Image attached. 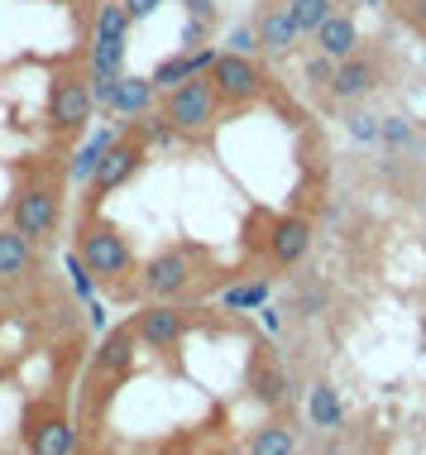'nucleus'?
Segmentation results:
<instances>
[{
  "mask_svg": "<svg viewBox=\"0 0 426 455\" xmlns=\"http://www.w3.org/2000/svg\"><path fill=\"white\" fill-rule=\"evenodd\" d=\"M77 254H82V264H87L101 283H111V288H120V283L135 274V244H130L125 230H120L115 220H106L101 212L82 216Z\"/></svg>",
  "mask_w": 426,
  "mask_h": 455,
  "instance_id": "f257e3e1",
  "label": "nucleus"
},
{
  "mask_svg": "<svg viewBox=\"0 0 426 455\" xmlns=\"http://www.w3.org/2000/svg\"><path fill=\"white\" fill-rule=\"evenodd\" d=\"M158 116L173 125V134H206L216 125V116H221V96H216V87H211V77H192V82H178V87H168V101H163V110Z\"/></svg>",
  "mask_w": 426,
  "mask_h": 455,
  "instance_id": "f03ea898",
  "label": "nucleus"
},
{
  "mask_svg": "<svg viewBox=\"0 0 426 455\" xmlns=\"http://www.w3.org/2000/svg\"><path fill=\"white\" fill-rule=\"evenodd\" d=\"M58 216H63V188L53 178L20 182L15 202H10V226H20V235H29L34 244L48 240L58 230Z\"/></svg>",
  "mask_w": 426,
  "mask_h": 455,
  "instance_id": "7ed1b4c3",
  "label": "nucleus"
},
{
  "mask_svg": "<svg viewBox=\"0 0 426 455\" xmlns=\"http://www.w3.org/2000/svg\"><path fill=\"white\" fill-rule=\"evenodd\" d=\"M144 154H149V144H139L135 134H115V144L106 149V158L96 164V173H91V182H87V188H91V192H87V216L101 212L106 196L120 192L130 178L139 173V168H144Z\"/></svg>",
  "mask_w": 426,
  "mask_h": 455,
  "instance_id": "20e7f679",
  "label": "nucleus"
},
{
  "mask_svg": "<svg viewBox=\"0 0 426 455\" xmlns=\"http://www.w3.org/2000/svg\"><path fill=\"white\" fill-rule=\"evenodd\" d=\"M211 87H216V96H221V106H235V110H245V106H254L264 92H269V82H264V68L254 63L249 53H216V63H211Z\"/></svg>",
  "mask_w": 426,
  "mask_h": 455,
  "instance_id": "39448f33",
  "label": "nucleus"
},
{
  "mask_svg": "<svg viewBox=\"0 0 426 455\" xmlns=\"http://www.w3.org/2000/svg\"><path fill=\"white\" fill-rule=\"evenodd\" d=\"M91 110H96L91 82L82 72H63L53 82V92H48V125H53V134H87Z\"/></svg>",
  "mask_w": 426,
  "mask_h": 455,
  "instance_id": "423d86ee",
  "label": "nucleus"
},
{
  "mask_svg": "<svg viewBox=\"0 0 426 455\" xmlns=\"http://www.w3.org/2000/svg\"><path fill=\"white\" fill-rule=\"evenodd\" d=\"M192 274H197V254L187 244H168L144 264V292H149V302H168L192 288Z\"/></svg>",
  "mask_w": 426,
  "mask_h": 455,
  "instance_id": "0eeeda50",
  "label": "nucleus"
},
{
  "mask_svg": "<svg viewBox=\"0 0 426 455\" xmlns=\"http://www.w3.org/2000/svg\"><path fill=\"white\" fill-rule=\"evenodd\" d=\"M77 436H72V417L58 403H34L24 417V451L29 455H72Z\"/></svg>",
  "mask_w": 426,
  "mask_h": 455,
  "instance_id": "6e6552de",
  "label": "nucleus"
},
{
  "mask_svg": "<svg viewBox=\"0 0 426 455\" xmlns=\"http://www.w3.org/2000/svg\"><path fill=\"white\" fill-rule=\"evenodd\" d=\"M135 336H139V346L144 350H173L182 336H187V326H192V316H187V307H173V302H149L144 312L135 316Z\"/></svg>",
  "mask_w": 426,
  "mask_h": 455,
  "instance_id": "1a4fd4ad",
  "label": "nucleus"
},
{
  "mask_svg": "<svg viewBox=\"0 0 426 455\" xmlns=\"http://www.w3.org/2000/svg\"><path fill=\"white\" fill-rule=\"evenodd\" d=\"M312 250V220L307 216H269V235H264V259L273 268L302 264Z\"/></svg>",
  "mask_w": 426,
  "mask_h": 455,
  "instance_id": "9d476101",
  "label": "nucleus"
},
{
  "mask_svg": "<svg viewBox=\"0 0 426 455\" xmlns=\"http://www.w3.org/2000/svg\"><path fill=\"white\" fill-rule=\"evenodd\" d=\"M383 87V63L374 53H350V58H340L335 63V72H331V92L335 101H364V96H374Z\"/></svg>",
  "mask_w": 426,
  "mask_h": 455,
  "instance_id": "9b49d317",
  "label": "nucleus"
},
{
  "mask_svg": "<svg viewBox=\"0 0 426 455\" xmlns=\"http://www.w3.org/2000/svg\"><path fill=\"white\" fill-rule=\"evenodd\" d=\"M245 388L254 393V403H264V408H288L292 398V384H288V369L278 360L273 350H259L245 369Z\"/></svg>",
  "mask_w": 426,
  "mask_h": 455,
  "instance_id": "f8f14e48",
  "label": "nucleus"
},
{
  "mask_svg": "<svg viewBox=\"0 0 426 455\" xmlns=\"http://www.w3.org/2000/svg\"><path fill=\"white\" fill-rule=\"evenodd\" d=\"M254 34H259L264 53H292L297 48V24H292V5L288 0H264L259 15H254Z\"/></svg>",
  "mask_w": 426,
  "mask_h": 455,
  "instance_id": "ddd939ff",
  "label": "nucleus"
},
{
  "mask_svg": "<svg viewBox=\"0 0 426 455\" xmlns=\"http://www.w3.org/2000/svg\"><path fill=\"white\" fill-rule=\"evenodd\" d=\"M211 63H216V48H182V53H168L163 63L149 72V82H154V92H168V87H178V82H192V77H201V72H211Z\"/></svg>",
  "mask_w": 426,
  "mask_h": 455,
  "instance_id": "4468645a",
  "label": "nucleus"
},
{
  "mask_svg": "<svg viewBox=\"0 0 426 455\" xmlns=\"http://www.w3.org/2000/svg\"><path fill=\"white\" fill-rule=\"evenodd\" d=\"M312 39H316V53H326V58H335V63H340V58H350L359 48V24H355L350 10H331Z\"/></svg>",
  "mask_w": 426,
  "mask_h": 455,
  "instance_id": "2eb2a0df",
  "label": "nucleus"
},
{
  "mask_svg": "<svg viewBox=\"0 0 426 455\" xmlns=\"http://www.w3.org/2000/svg\"><path fill=\"white\" fill-rule=\"evenodd\" d=\"M135 350H139V336H135V326H115V331H106V340H101V350H96V360H91V374H125L130 360H135Z\"/></svg>",
  "mask_w": 426,
  "mask_h": 455,
  "instance_id": "dca6fc26",
  "label": "nucleus"
},
{
  "mask_svg": "<svg viewBox=\"0 0 426 455\" xmlns=\"http://www.w3.org/2000/svg\"><path fill=\"white\" fill-rule=\"evenodd\" d=\"M34 264V240L20 235V226H0V288L20 283Z\"/></svg>",
  "mask_w": 426,
  "mask_h": 455,
  "instance_id": "f3484780",
  "label": "nucleus"
},
{
  "mask_svg": "<svg viewBox=\"0 0 426 455\" xmlns=\"http://www.w3.org/2000/svg\"><path fill=\"white\" fill-rule=\"evenodd\" d=\"M149 106H154V82L149 77H120L115 82V96H111V116L115 120H135V116H149Z\"/></svg>",
  "mask_w": 426,
  "mask_h": 455,
  "instance_id": "a211bd4d",
  "label": "nucleus"
},
{
  "mask_svg": "<svg viewBox=\"0 0 426 455\" xmlns=\"http://www.w3.org/2000/svg\"><path fill=\"white\" fill-rule=\"evenodd\" d=\"M115 134H120V130H91L87 140H82V149L67 158V178H72V182H91L96 164H101V158H106V149L115 144Z\"/></svg>",
  "mask_w": 426,
  "mask_h": 455,
  "instance_id": "6ab92c4d",
  "label": "nucleus"
},
{
  "mask_svg": "<svg viewBox=\"0 0 426 455\" xmlns=\"http://www.w3.org/2000/svg\"><path fill=\"white\" fill-rule=\"evenodd\" d=\"M307 417H312L316 432H340V427H345V408H340V398H335L331 384H312V393H307Z\"/></svg>",
  "mask_w": 426,
  "mask_h": 455,
  "instance_id": "aec40b11",
  "label": "nucleus"
},
{
  "mask_svg": "<svg viewBox=\"0 0 426 455\" xmlns=\"http://www.w3.org/2000/svg\"><path fill=\"white\" fill-rule=\"evenodd\" d=\"M245 455H297V436H292V427H283V422H264L259 432L249 436Z\"/></svg>",
  "mask_w": 426,
  "mask_h": 455,
  "instance_id": "412c9836",
  "label": "nucleus"
},
{
  "mask_svg": "<svg viewBox=\"0 0 426 455\" xmlns=\"http://www.w3.org/2000/svg\"><path fill=\"white\" fill-rule=\"evenodd\" d=\"M269 292H273L269 278H249V283H235V288H225L221 307H225V312H254V307H269Z\"/></svg>",
  "mask_w": 426,
  "mask_h": 455,
  "instance_id": "4be33fe9",
  "label": "nucleus"
},
{
  "mask_svg": "<svg viewBox=\"0 0 426 455\" xmlns=\"http://www.w3.org/2000/svg\"><path fill=\"white\" fill-rule=\"evenodd\" d=\"M326 302H331V288H326L321 278H302L297 288H292V312L297 316H321Z\"/></svg>",
  "mask_w": 426,
  "mask_h": 455,
  "instance_id": "5701e85b",
  "label": "nucleus"
},
{
  "mask_svg": "<svg viewBox=\"0 0 426 455\" xmlns=\"http://www.w3.org/2000/svg\"><path fill=\"white\" fill-rule=\"evenodd\" d=\"M292 5V24H297V34L307 39V34L321 29V20L335 10V0H288Z\"/></svg>",
  "mask_w": 426,
  "mask_h": 455,
  "instance_id": "b1692460",
  "label": "nucleus"
},
{
  "mask_svg": "<svg viewBox=\"0 0 426 455\" xmlns=\"http://www.w3.org/2000/svg\"><path fill=\"white\" fill-rule=\"evenodd\" d=\"M379 144H383L388 154H403V149L417 144V130L407 125V116H383L379 120Z\"/></svg>",
  "mask_w": 426,
  "mask_h": 455,
  "instance_id": "393cba45",
  "label": "nucleus"
},
{
  "mask_svg": "<svg viewBox=\"0 0 426 455\" xmlns=\"http://www.w3.org/2000/svg\"><path fill=\"white\" fill-rule=\"evenodd\" d=\"M379 120H383V116H369V110H350V120H345L350 140L374 144V140H379Z\"/></svg>",
  "mask_w": 426,
  "mask_h": 455,
  "instance_id": "a878e982",
  "label": "nucleus"
},
{
  "mask_svg": "<svg viewBox=\"0 0 426 455\" xmlns=\"http://www.w3.org/2000/svg\"><path fill=\"white\" fill-rule=\"evenodd\" d=\"M67 274H72V288L82 292V298H91V288H96V274L87 264H82V254H67Z\"/></svg>",
  "mask_w": 426,
  "mask_h": 455,
  "instance_id": "bb28decb",
  "label": "nucleus"
},
{
  "mask_svg": "<svg viewBox=\"0 0 426 455\" xmlns=\"http://www.w3.org/2000/svg\"><path fill=\"white\" fill-rule=\"evenodd\" d=\"M230 53H254V48H259V34L249 29V24H240V29H230Z\"/></svg>",
  "mask_w": 426,
  "mask_h": 455,
  "instance_id": "cd10ccee",
  "label": "nucleus"
},
{
  "mask_svg": "<svg viewBox=\"0 0 426 455\" xmlns=\"http://www.w3.org/2000/svg\"><path fill=\"white\" fill-rule=\"evenodd\" d=\"M331 72H335V58H316V63H307V82L312 87H331Z\"/></svg>",
  "mask_w": 426,
  "mask_h": 455,
  "instance_id": "c85d7f7f",
  "label": "nucleus"
},
{
  "mask_svg": "<svg viewBox=\"0 0 426 455\" xmlns=\"http://www.w3.org/2000/svg\"><path fill=\"white\" fill-rule=\"evenodd\" d=\"M120 5H125V15L130 20H149L158 5H163V0H120Z\"/></svg>",
  "mask_w": 426,
  "mask_h": 455,
  "instance_id": "c756f323",
  "label": "nucleus"
},
{
  "mask_svg": "<svg viewBox=\"0 0 426 455\" xmlns=\"http://www.w3.org/2000/svg\"><path fill=\"white\" fill-rule=\"evenodd\" d=\"M182 5H187L192 20H206V24L216 20V0H182Z\"/></svg>",
  "mask_w": 426,
  "mask_h": 455,
  "instance_id": "7c9ffc66",
  "label": "nucleus"
},
{
  "mask_svg": "<svg viewBox=\"0 0 426 455\" xmlns=\"http://www.w3.org/2000/svg\"><path fill=\"white\" fill-rule=\"evenodd\" d=\"M206 29H211V24H206V20H192L187 29H182V44H187V48H197V44L206 39Z\"/></svg>",
  "mask_w": 426,
  "mask_h": 455,
  "instance_id": "2f4dec72",
  "label": "nucleus"
},
{
  "mask_svg": "<svg viewBox=\"0 0 426 455\" xmlns=\"http://www.w3.org/2000/svg\"><path fill=\"white\" fill-rule=\"evenodd\" d=\"M316 455H350V451H345V446H340V441H326V446H321V451H316Z\"/></svg>",
  "mask_w": 426,
  "mask_h": 455,
  "instance_id": "473e14b6",
  "label": "nucleus"
},
{
  "mask_svg": "<svg viewBox=\"0 0 426 455\" xmlns=\"http://www.w3.org/2000/svg\"><path fill=\"white\" fill-rule=\"evenodd\" d=\"M422 202H426V178H422Z\"/></svg>",
  "mask_w": 426,
  "mask_h": 455,
  "instance_id": "72a5a7b5",
  "label": "nucleus"
},
{
  "mask_svg": "<svg viewBox=\"0 0 426 455\" xmlns=\"http://www.w3.org/2000/svg\"><path fill=\"white\" fill-rule=\"evenodd\" d=\"M82 455H101V451H82Z\"/></svg>",
  "mask_w": 426,
  "mask_h": 455,
  "instance_id": "f704fd0d",
  "label": "nucleus"
},
{
  "mask_svg": "<svg viewBox=\"0 0 426 455\" xmlns=\"http://www.w3.org/2000/svg\"><path fill=\"white\" fill-rule=\"evenodd\" d=\"M369 5H383V0H369Z\"/></svg>",
  "mask_w": 426,
  "mask_h": 455,
  "instance_id": "c9c22d12",
  "label": "nucleus"
}]
</instances>
